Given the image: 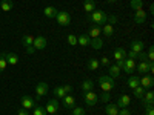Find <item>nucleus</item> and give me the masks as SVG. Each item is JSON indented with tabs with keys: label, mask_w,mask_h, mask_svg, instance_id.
Wrapping results in <instances>:
<instances>
[{
	"label": "nucleus",
	"mask_w": 154,
	"mask_h": 115,
	"mask_svg": "<svg viewBox=\"0 0 154 115\" xmlns=\"http://www.w3.org/2000/svg\"><path fill=\"white\" fill-rule=\"evenodd\" d=\"M99 84H100V87H102L103 92H111L112 89L116 87V81L109 75H100L99 77Z\"/></svg>",
	"instance_id": "1"
},
{
	"label": "nucleus",
	"mask_w": 154,
	"mask_h": 115,
	"mask_svg": "<svg viewBox=\"0 0 154 115\" xmlns=\"http://www.w3.org/2000/svg\"><path fill=\"white\" fill-rule=\"evenodd\" d=\"M88 20L94 22L97 26H99V25H105L106 20H108V14L103 12V11H94V12H91V14L88 16Z\"/></svg>",
	"instance_id": "2"
},
{
	"label": "nucleus",
	"mask_w": 154,
	"mask_h": 115,
	"mask_svg": "<svg viewBox=\"0 0 154 115\" xmlns=\"http://www.w3.org/2000/svg\"><path fill=\"white\" fill-rule=\"evenodd\" d=\"M56 20L60 26H69L71 25V14L68 11H57V16Z\"/></svg>",
	"instance_id": "3"
},
{
	"label": "nucleus",
	"mask_w": 154,
	"mask_h": 115,
	"mask_svg": "<svg viewBox=\"0 0 154 115\" xmlns=\"http://www.w3.org/2000/svg\"><path fill=\"white\" fill-rule=\"evenodd\" d=\"M85 103L88 105V106H96V103L99 101V97H97V94L96 92H93V91H88V92H85Z\"/></svg>",
	"instance_id": "4"
},
{
	"label": "nucleus",
	"mask_w": 154,
	"mask_h": 115,
	"mask_svg": "<svg viewBox=\"0 0 154 115\" xmlns=\"http://www.w3.org/2000/svg\"><path fill=\"white\" fill-rule=\"evenodd\" d=\"M140 100H142V103H143L145 108L152 106V105H154V92H152V91H146V92L143 94V97L140 98Z\"/></svg>",
	"instance_id": "5"
},
{
	"label": "nucleus",
	"mask_w": 154,
	"mask_h": 115,
	"mask_svg": "<svg viewBox=\"0 0 154 115\" xmlns=\"http://www.w3.org/2000/svg\"><path fill=\"white\" fill-rule=\"evenodd\" d=\"M46 43H48L46 37L37 35V37L34 38V42H32V46H34V49H45V48H46Z\"/></svg>",
	"instance_id": "6"
},
{
	"label": "nucleus",
	"mask_w": 154,
	"mask_h": 115,
	"mask_svg": "<svg viewBox=\"0 0 154 115\" xmlns=\"http://www.w3.org/2000/svg\"><path fill=\"white\" fill-rule=\"evenodd\" d=\"M134 69H136V61H134L133 58H125V63H123V68H122V71L131 75Z\"/></svg>",
	"instance_id": "7"
},
{
	"label": "nucleus",
	"mask_w": 154,
	"mask_h": 115,
	"mask_svg": "<svg viewBox=\"0 0 154 115\" xmlns=\"http://www.w3.org/2000/svg\"><path fill=\"white\" fill-rule=\"evenodd\" d=\"M152 84H154V78H152V75H151V74H149V75L145 74L142 78H140V86H142L143 89H151Z\"/></svg>",
	"instance_id": "8"
},
{
	"label": "nucleus",
	"mask_w": 154,
	"mask_h": 115,
	"mask_svg": "<svg viewBox=\"0 0 154 115\" xmlns=\"http://www.w3.org/2000/svg\"><path fill=\"white\" fill-rule=\"evenodd\" d=\"M46 92H48V84L43 83V81L37 83V86H35V97L37 98H42L43 95H46Z\"/></svg>",
	"instance_id": "9"
},
{
	"label": "nucleus",
	"mask_w": 154,
	"mask_h": 115,
	"mask_svg": "<svg viewBox=\"0 0 154 115\" xmlns=\"http://www.w3.org/2000/svg\"><path fill=\"white\" fill-rule=\"evenodd\" d=\"M22 108L23 109H34L35 108V103H34V100L29 97V95H22Z\"/></svg>",
	"instance_id": "10"
},
{
	"label": "nucleus",
	"mask_w": 154,
	"mask_h": 115,
	"mask_svg": "<svg viewBox=\"0 0 154 115\" xmlns=\"http://www.w3.org/2000/svg\"><path fill=\"white\" fill-rule=\"evenodd\" d=\"M45 111H46V114L54 115V114L59 111V101H57L56 98H54V100H49L48 105H46V108H45Z\"/></svg>",
	"instance_id": "11"
},
{
	"label": "nucleus",
	"mask_w": 154,
	"mask_h": 115,
	"mask_svg": "<svg viewBox=\"0 0 154 115\" xmlns=\"http://www.w3.org/2000/svg\"><path fill=\"white\" fill-rule=\"evenodd\" d=\"M134 22L137 23V25H142V23H145L146 22V11L145 9H137L136 11V16H134Z\"/></svg>",
	"instance_id": "12"
},
{
	"label": "nucleus",
	"mask_w": 154,
	"mask_h": 115,
	"mask_svg": "<svg viewBox=\"0 0 154 115\" xmlns=\"http://www.w3.org/2000/svg\"><path fill=\"white\" fill-rule=\"evenodd\" d=\"M130 103H131V98H130V95H126V94H122L120 97H119V100H117V108H128L130 106Z\"/></svg>",
	"instance_id": "13"
},
{
	"label": "nucleus",
	"mask_w": 154,
	"mask_h": 115,
	"mask_svg": "<svg viewBox=\"0 0 154 115\" xmlns=\"http://www.w3.org/2000/svg\"><path fill=\"white\" fill-rule=\"evenodd\" d=\"M63 106L68 108V109H72V108L75 106V98H74L71 94L65 95V97H63Z\"/></svg>",
	"instance_id": "14"
},
{
	"label": "nucleus",
	"mask_w": 154,
	"mask_h": 115,
	"mask_svg": "<svg viewBox=\"0 0 154 115\" xmlns=\"http://www.w3.org/2000/svg\"><path fill=\"white\" fill-rule=\"evenodd\" d=\"M131 51H134V52H142V51H145V45L143 42H140V40H133L131 42Z\"/></svg>",
	"instance_id": "15"
},
{
	"label": "nucleus",
	"mask_w": 154,
	"mask_h": 115,
	"mask_svg": "<svg viewBox=\"0 0 154 115\" xmlns=\"http://www.w3.org/2000/svg\"><path fill=\"white\" fill-rule=\"evenodd\" d=\"M83 9L88 12V14L94 12L96 11V0H85L83 2Z\"/></svg>",
	"instance_id": "16"
},
{
	"label": "nucleus",
	"mask_w": 154,
	"mask_h": 115,
	"mask_svg": "<svg viewBox=\"0 0 154 115\" xmlns=\"http://www.w3.org/2000/svg\"><path fill=\"white\" fill-rule=\"evenodd\" d=\"M105 114H106V115H119V108H117V105L106 103V106H105Z\"/></svg>",
	"instance_id": "17"
},
{
	"label": "nucleus",
	"mask_w": 154,
	"mask_h": 115,
	"mask_svg": "<svg viewBox=\"0 0 154 115\" xmlns=\"http://www.w3.org/2000/svg\"><path fill=\"white\" fill-rule=\"evenodd\" d=\"M5 58H6L8 65H12V66H16L17 63H19V57H17L14 52H6V54H5Z\"/></svg>",
	"instance_id": "18"
},
{
	"label": "nucleus",
	"mask_w": 154,
	"mask_h": 115,
	"mask_svg": "<svg viewBox=\"0 0 154 115\" xmlns=\"http://www.w3.org/2000/svg\"><path fill=\"white\" fill-rule=\"evenodd\" d=\"M43 14H45V17H48V19H56V16H57V8H54V6H46V8L43 9Z\"/></svg>",
	"instance_id": "19"
},
{
	"label": "nucleus",
	"mask_w": 154,
	"mask_h": 115,
	"mask_svg": "<svg viewBox=\"0 0 154 115\" xmlns=\"http://www.w3.org/2000/svg\"><path fill=\"white\" fill-rule=\"evenodd\" d=\"M89 46H93L94 49H102V46H103V40H102L100 37H96V38H91L89 40Z\"/></svg>",
	"instance_id": "20"
},
{
	"label": "nucleus",
	"mask_w": 154,
	"mask_h": 115,
	"mask_svg": "<svg viewBox=\"0 0 154 115\" xmlns=\"http://www.w3.org/2000/svg\"><path fill=\"white\" fill-rule=\"evenodd\" d=\"M139 84H140V78H139L137 75H131L130 78H128V87H130V89H134Z\"/></svg>",
	"instance_id": "21"
},
{
	"label": "nucleus",
	"mask_w": 154,
	"mask_h": 115,
	"mask_svg": "<svg viewBox=\"0 0 154 115\" xmlns=\"http://www.w3.org/2000/svg\"><path fill=\"white\" fill-rule=\"evenodd\" d=\"M89 40H91V37H89L88 34H83L80 37H77V45H80V46H89Z\"/></svg>",
	"instance_id": "22"
},
{
	"label": "nucleus",
	"mask_w": 154,
	"mask_h": 115,
	"mask_svg": "<svg viewBox=\"0 0 154 115\" xmlns=\"http://www.w3.org/2000/svg\"><path fill=\"white\" fill-rule=\"evenodd\" d=\"M120 71H122L120 68H117L116 65H111L108 69V75L112 77V78H117V77H120Z\"/></svg>",
	"instance_id": "23"
},
{
	"label": "nucleus",
	"mask_w": 154,
	"mask_h": 115,
	"mask_svg": "<svg viewBox=\"0 0 154 115\" xmlns=\"http://www.w3.org/2000/svg\"><path fill=\"white\" fill-rule=\"evenodd\" d=\"M136 69H137V72L139 74H148V60H145V61H140L139 65L136 66Z\"/></svg>",
	"instance_id": "24"
},
{
	"label": "nucleus",
	"mask_w": 154,
	"mask_h": 115,
	"mask_svg": "<svg viewBox=\"0 0 154 115\" xmlns=\"http://www.w3.org/2000/svg\"><path fill=\"white\" fill-rule=\"evenodd\" d=\"M32 42H34V37L29 35V34H25V35L22 37V43H23L25 48H31V46H32Z\"/></svg>",
	"instance_id": "25"
},
{
	"label": "nucleus",
	"mask_w": 154,
	"mask_h": 115,
	"mask_svg": "<svg viewBox=\"0 0 154 115\" xmlns=\"http://www.w3.org/2000/svg\"><path fill=\"white\" fill-rule=\"evenodd\" d=\"M114 58H116V60H125V58H126V51L122 49V48L114 49Z\"/></svg>",
	"instance_id": "26"
},
{
	"label": "nucleus",
	"mask_w": 154,
	"mask_h": 115,
	"mask_svg": "<svg viewBox=\"0 0 154 115\" xmlns=\"http://www.w3.org/2000/svg\"><path fill=\"white\" fill-rule=\"evenodd\" d=\"M80 87H82V91H83V92L93 91V89H94V81H93V80H85V81L80 84Z\"/></svg>",
	"instance_id": "27"
},
{
	"label": "nucleus",
	"mask_w": 154,
	"mask_h": 115,
	"mask_svg": "<svg viewBox=\"0 0 154 115\" xmlns=\"http://www.w3.org/2000/svg\"><path fill=\"white\" fill-rule=\"evenodd\" d=\"M12 6H14V3H12L11 0H2V2H0V9L5 11V12L11 11V9H12Z\"/></svg>",
	"instance_id": "28"
},
{
	"label": "nucleus",
	"mask_w": 154,
	"mask_h": 115,
	"mask_svg": "<svg viewBox=\"0 0 154 115\" xmlns=\"http://www.w3.org/2000/svg\"><path fill=\"white\" fill-rule=\"evenodd\" d=\"M99 66H100V63H99L97 58H89L88 60V69L89 71H97Z\"/></svg>",
	"instance_id": "29"
},
{
	"label": "nucleus",
	"mask_w": 154,
	"mask_h": 115,
	"mask_svg": "<svg viewBox=\"0 0 154 115\" xmlns=\"http://www.w3.org/2000/svg\"><path fill=\"white\" fill-rule=\"evenodd\" d=\"M100 32H102V29L97 26V25H96V26H91V29H89V37H91V38H96V37H100Z\"/></svg>",
	"instance_id": "30"
},
{
	"label": "nucleus",
	"mask_w": 154,
	"mask_h": 115,
	"mask_svg": "<svg viewBox=\"0 0 154 115\" xmlns=\"http://www.w3.org/2000/svg\"><path fill=\"white\" fill-rule=\"evenodd\" d=\"M102 31H103V34H105L106 37H111V35L114 34L112 25H109V23H105V25H103V29H102Z\"/></svg>",
	"instance_id": "31"
},
{
	"label": "nucleus",
	"mask_w": 154,
	"mask_h": 115,
	"mask_svg": "<svg viewBox=\"0 0 154 115\" xmlns=\"http://www.w3.org/2000/svg\"><path fill=\"white\" fill-rule=\"evenodd\" d=\"M133 92H134V97H136V98H142V97H143V94H145V89L139 84L137 87H134V89H133Z\"/></svg>",
	"instance_id": "32"
},
{
	"label": "nucleus",
	"mask_w": 154,
	"mask_h": 115,
	"mask_svg": "<svg viewBox=\"0 0 154 115\" xmlns=\"http://www.w3.org/2000/svg\"><path fill=\"white\" fill-rule=\"evenodd\" d=\"M54 95L59 97V98H63V97L66 95L65 91H63V86H56V87H54Z\"/></svg>",
	"instance_id": "33"
},
{
	"label": "nucleus",
	"mask_w": 154,
	"mask_h": 115,
	"mask_svg": "<svg viewBox=\"0 0 154 115\" xmlns=\"http://www.w3.org/2000/svg\"><path fill=\"white\" fill-rule=\"evenodd\" d=\"M130 6L133 8V9H140V8H142L143 6V2H142V0H131V2H130Z\"/></svg>",
	"instance_id": "34"
},
{
	"label": "nucleus",
	"mask_w": 154,
	"mask_h": 115,
	"mask_svg": "<svg viewBox=\"0 0 154 115\" xmlns=\"http://www.w3.org/2000/svg\"><path fill=\"white\" fill-rule=\"evenodd\" d=\"M8 66V63H6V58H5V54H0V72H3Z\"/></svg>",
	"instance_id": "35"
},
{
	"label": "nucleus",
	"mask_w": 154,
	"mask_h": 115,
	"mask_svg": "<svg viewBox=\"0 0 154 115\" xmlns=\"http://www.w3.org/2000/svg\"><path fill=\"white\" fill-rule=\"evenodd\" d=\"M66 42L69 43V46H77V37H75L74 34H69V35L66 37Z\"/></svg>",
	"instance_id": "36"
},
{
	"label": "nucleus",
	"mask_w": 154,
	"mask_h": 115,
	"mask_svg": "<svg viewBox=\"0 0 154 115\" xmlns=\"http://www.w3.org/2000/svg\"><path fill=\"white\" fill-rule=\"evenodd\" d=\"M146 58H148V61H152V60H154V48H152V46H149V48H148Z\"/></svg>",
	"instance_id": "37"
},
{
	"label": "nucleus",
	"mask_w": 154,
	"mask_h": 115,
	"mask_svg": "<svg viewBox=\"0 0 154 115\" xmlns=\"http://www.w3.org/2000/svg\"><path fill=\"white\" fill-rule=\"evenodd\" d=\"M72 115H85V109L83 108H72Z\"/></svg>",
	"instance_id": "38"
},
{
	"label": "nucleus",
	"mask_w": 154,
	"mask_h": 115,
	"mask_svg": "<svg viewBox=\"0 0 154 115\" xmlns=\"http://www.w3.org/2000/svg\"><path fill=\"white\" fill-rule=\"evenodd\" d=\"M34 115H46L45 108H34Z\"/></svg>",
	"instance_id": "39"
},
{
	"label": "nucleus",
	"mask_w": 154,
	"mask_h": 115,
	"mask_svg": "<svg viewBox=\"0 0 154 115\" xmlns=\"http://www.w3.org/2000/svg\"><path fill=\"white\" fill-rule=\"evenodd\" d=\"M109 98H111L109 92H103V94H102V97H100V100L103 101V103H108V101H109Z\"/></svg>",
	"instance_id": "40"
},
{
	"label": "nucleus",
	"mask_w": 154,
	"mask_h": 115,
	"mask_svg": "<svg viewBox=\"0 0 154 115\" xmlns=\"http://www.w3.org/2000/svg\"><path fill=\"white\" fill-rule=\"evenodd\" d=\"M99 63H100V65H103V66H109V58L108 57H102Z\"/></svg>",
	"instance_id": "41"
},
{
	"label": "nucleus",
	"mask_w": 154,
	"mask_h": 115,
	"mask_svg": "<svg viewBox=\"0 0 154 115\" xmlns=\"http://www.w3.org/2000/svg\"><path fill=\"white\" fill-rule=\"evenodd\" d=\"M106 23H109V25L117 23V17H116V16H108V20H106Z\"/></svg>",
	"instance_id": "42"
},
{
	"label": "nucleus",
	"mask_w": 154,
	"mask_h": 115,
	"mask_svg": "<svg viewBox=\"0 0 154 115\" xmlns=\"http://www.w3.org/2000/svg\"><path fill=\"white\" fill-rule=\"evenodd\" d=\"M63 91H65L66 95L71 94V92H72V86H71V84H65V86H63Z\"/></svg>",
	"instance_id": "43"
},
{
	"label": "nucleus",
	"mask_w": 154,
	"mask_h": 115,
	"mask_svg": "<svg viewBox=\"0 0 154 115\" xmlns=\"http://www.w3.org/2000/svg\"><path fill=\"white\" fill-rule=\"evenodd\" d=\"M119 115H131V112H130V109L122 108V109H119Z\"/></svg>",
	"instance_id": "44"
},
{
	"label": "nucleus",
	"mask_w": 154,
	"mask_h": 115,
	"mask_svg": "<svg viewBox=\"0 0 154 115\" xmlns=\"http://www.w3.org/2000/svg\"><path fill=\"white\" fill-rule=\"evenodd\" d=\"M137 58H140L142 61L148 60V58H146V52H145V51H142V52H139V54H137Z\"/></svg>",
	"instance_id": "45"
},
{
	"label": "nucleus",
	"mask_w": 154,
	"mask_h": 115,
	"mask_svg": "<svg viewBox=\"0 0 154 115\" xmlns=\"http://www.w3.org/2000/svg\"><path fill=\"white\" fill-rule=\"evenodd\" d=\"M126 58H137V52H134V51H130V52L126 54Z\"/></svg>",
	"instance_id": "46"
},
{
	"label": "nucleus",
	"mask_w": 154,
	"mask_h": 115,
	"mask_svg": "<svg viewBox=\"0 0 154 115\" xmlns=\"http://www.w3.org/2000/svg\"><path fill=\"white\" fill-rule=\"evenodd\" d=\"M123 63H125V60H116V66H117V68H123Z\"/></svg>",
	"instance_id": "47"
},
{
	"label": "nucleus",
	"mask_w": 154,
	"mask_h": 115,
	"mask_svg": "<svg viewBox=\"0 0 154 115\" xmlns=\"http://www.w3.org/2000/svg\"><path fill=\"white\" fill-rule=\"evenodd\" d=\"M17 115H29V114H28V111H26V109H23V108H22V109H19Z\"/></svg>",
	"instance_id": "48"
},
{
	"label": "nucleus",
	"mask_w": 154,
	"mask_h": 115,
	"mask_svg": "<svg viewBox=\"0 0 154 115\" xmlns=\"http://www.w3.org/2000/svg\"><path fill=\"white\" fill-rule=\"evenodd\" d=\"M146 115H154V109H152V106L146 108Z\"/></svg>",
	"instance_id": "49"
},
{
	"label": "nucleus",
	"mask_w": 154,
	"mask_h": 115,
	"mask_svg": "<svg viewBox=\"0 0 154 115\" xmlns=\"http://www.w3.org/2000/svg\"><path fill=\"white\" fill-rule=\"evenodd\" d=\"M106 2H108V3H116L117 0H106Z\"/></svg>",
	"instance_id": "50"
}]
</instances>
